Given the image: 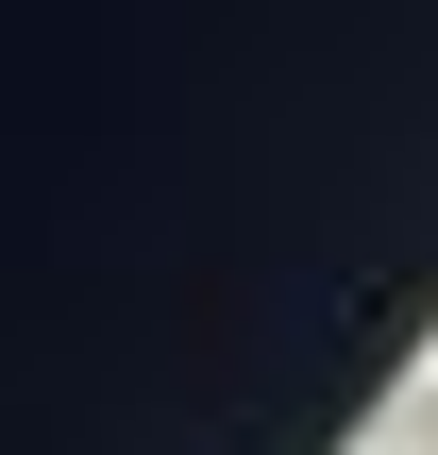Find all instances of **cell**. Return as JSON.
<instances>
[{
	"mask_svg": "<svg viewBox=\"0 0 438 455\" xmlns=\"http://www.w3.org/2000/svg\"><path fill=\"white\" fill-rule=\"evenodd\" d=\"M388 405H422V422H438V338H422V355H405V388H388Z\"/></svg>",
	"mask_w": 438,
	"mask_h": 455,
	"instance_id": "7a4b0ae2",
	"label": "cell"
},
{
	"mask_svg": "<svg viewBox=\"0 0 438 455\" xmlns=\"http://www.w3.org/2000/svg\"><path fill=\"white\" fill-rule=\"evenodd\" d=\"M338 455H438V422H422V405H388V422H354Z\"/></svg>",
	"mask_w": 438,
	"mask_h": 455,
	"instance_id": "6da1fadb",
	"label": "cell"
}]
</instances>
